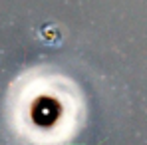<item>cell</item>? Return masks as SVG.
<instances>
[{
  "label": "cell",
  "instance_id": "obj_1",
  "mask_svg": "<svg viewBox=\"0 0 147 145\" xmlns=\"http://www.w3.org/2000/svg\"><path fill=\"white\" fill-rule=\"evenodd\" d=\"M64 113H66L64 101L60 97L46 96V94L36 96L28 107V119L32 123V127L42 133L58 129V125L64 119Z\"/></svg>",
  "mask_w": 147,
  "mask_h": 145
}]
</instances>
